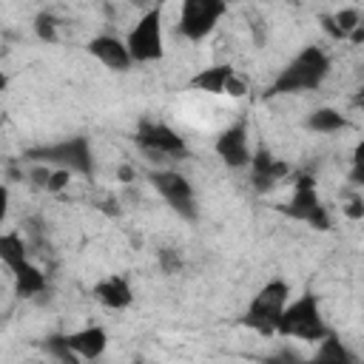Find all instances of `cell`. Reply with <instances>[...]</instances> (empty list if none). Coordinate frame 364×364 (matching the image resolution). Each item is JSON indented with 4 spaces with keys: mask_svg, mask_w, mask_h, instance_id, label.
Listing matches in <instances>:
<instances>
[{
    "mask_svg": "<svg viewBox=\"0 0 364 364\" xmlns=\"http://www.w3.org/2000/svg\"><path fill=\"white\" fill-rule=\"evenodd\" d=\"M333 71V60L327 54V48H321L318 43L304 46L267 85L264 100L270 97H293V94H307L324 85V80Z\"/></svg>",
    "mask_w": 364,
    "mask_h": 364,
    "instance_id": "6da1fadb",
    "label": "cell"
},
{
    "mask_svg": "<svg viewBox=\"0 0 364 364\" xmlns=\"http://www.w3.org/2000/svg\"><path fill=\"white\" fill-rule=\"evenodd\" d=\"M0 264L9 270V276L14 282V293L20 299H34L48 290L46 270L31 259L26 239L17 230L0 233Z\"/></svg>",
    "mask_w": 364,
    "mask_h": 364,
    "instance_id": "7a4b0ae2",
    "label": "cell"
},
{
    "mask_svg": "<svg viewBox=\"0 0 364 364\" xmlns=\"http://www.w3.org/2000/svg\"><path fill=\"white\" fill-rule=\"evenodd\" d=\"M26 159H28V162L48 165V168L68 171L71 176H74V173H80V176H91V173H94V148H91V142H88V136H82V134L65 136V139L51 142V145L28 148V151H26Z\"/></svg>",
    "mask_w": 364,
    "mask_h": 364,
    "instance_id": "3957f363",
    "label": "cell"
},
{
    "mask_svg": "<svg viewBox=\"0 0 364 364\" xmlns=\"http://www.w3.org/2000/svg\"><path fill=\"white\" fill-rule=\"evenodd\" d=\"M327 333H330V324L324 321L318 296H313V293H301L299 299L287 301V307L279 318V327H276V336L313 341V344L321 341Z\"/></svg>",
    "mask_w": 364,
    "mask_h": 364,
    "instance_id": "277c9868",
    "label": "cell"
},
{
    "mask_svg": "<svg viewBox=\"0 0 364 364\" xmlns=\"http://www.w3.org/2000/svg\"><path fill=\"white\" fill-rule=\"evenodd\" d=\"M287 301H290V284L284 279H270L250 299L247 310L242 313V324L259 336H276V327Z\"/></svg>",
    "mask_w": 364,
    "mask_h": 364,
    "instance_id": "5b68a950",
    "label": "cell"
},
{
    "mask_svg": "<svg viewBox=\"0 0 364 364\" xmlns=\"http://www.w3.org/2000/svg\"><path fill=\"white\" fill-rule=\"evenodd\" d=\"M276 210L282 216L293 219V222L310 225L313 230H330L333 228V216H330L327 205L318 196V188H316L313 173H296L290 199L282 202V205H276Z\"/></svg>",
    "mask_w": 364,
    "mask_h": 364,
    "instance_id": "8992f818",
    "label": "cell"
},
{
    "mask_svg": "<svg viewBox=\"0 0 364 364\" xmlns=\"http://www.w3.org/2000/svg\"><path fill=\"white\" fill-rule=\"evenodd\" d=\"M134 142L142 148V154H148L156 162H173V159H185L191 154L188 139L176 128H171L162 119H151V117H142L136 122Z\"/></svg>",
    "mask_w": 364,
    "mask_h": 364,
    "instance_id": "52a82bcc",
    "label": "cell"
},
{
    "mask_svg": "<svg viewBox=\"0 0 364 364\" xmlns=\"http://www.w3.org/2000/svg\"><path fill=\"white\" fill-rule=\"evenodd\" d=\"M125 48L131 63H156L165 57V34H162V9L154 6L136 17V23L125 34Z\"/></svg>",
    "mask_w": 364,
    "mask_h": 364,
    "instance_id": "ba28073f",
    "label": "cell"
},
{
    "mask_svg": "<svg viewBox=\"0 0 364 364\" xmlns=\"http://www.w3.org/2000/svg\"><path fill=\"white\" fill-rule=\"evenodd\" d=\"M151 185L154 191L159 193V199L185 222H196L199 219V202H196V188L193 182L173 171V168H159V171H151Z\"/></svg>",
    "mask_w": 364,
    "mask_h": 364,
    "instance_id": "9c48e42d",
    "label": "cell"
},
{
    "mask_svg": "<svg viewBox=\"0 0 364 364\" xmlns=\"http://www.w3.org/2000/svg\"><path fill=\"white\" fill-rule=\"evenodd\" d=\"M225 14L228 6L222 0H185L176 20V34L188 43H199L216 31Z\"/></svg>",
    "mask_w": 364,
    "mask_h": 364,
    "instance_id": "30bf717a",
    "label": "cell"
},
{
    "mask_svg": "<svg viewBox=\"0 0 364 364\" xmlns=\"http://www.w3.org/2000/svg\"><path fill=\"white\" fill-rule=\"evenodd\" d=\"M188 85L193 91H202V94H228V97H245L247 94V82L236 74V68L230 63H216V65H208V68H199Z\"/></svg>",
    "mask_w": 364,
    "mask_h": 364,
    "instance_id": "8fae6325",
    "label": "cell"
},
{
    "mask_svg": "<svg viewBox=\"0 0 364 364\" xmlns=\"http://www.w3.org/2000/svg\"><path fill=\"white\" fill-rule=\"evenodd\" d=\"M247 171H250V188H253L256 193H270L279 182L287 179L290 165H287L284 159H279L267 145H259V148L250 151Z\"/></svg>",
    "mask_w": 364,
    "mask_h": 364,
    "instance_id": "7c38bea8",
    "label": "cell"
},
{
    "mask_svg": "<svg viewBox=\"0 0 364 364\" xmlns=\"http://www.w3.org/2000/svg\"><path fill=\"white\" fill-rule=\"evenodd\" d=\"M213 151H216V156H219L228 168H233V171L247 168V159H250L247 119H236V122H230L228 128H222L219 136L213 139Z\"/></svg>",
    "mask_w": 364,
    "mask_h": 364,
    "instance_id": "4fadbf2b",
    "label": "cell"
},
{
    "mask_svg": "<svg viewBox=\"0 0 364 364\" xmlns=\"http://www.w3.org/2000/svg\"><path fill=\"white\" fill-rule=\"evenodd\" d=\"M91 296L97 304H102L105 310H125L134 304V287H131V279L122 276V273H108L102 276L94 287H91Z\"/></svg>",
    "mask_w": 364,
    "mask_h": 364,
    "instance_id": "5bb4252c",
    "label": "cell"
},
{
    "mask_svg": "<svg viewBox=\"0 0 364 364\" xmlns=\"http://www.w3.org/2000/svg\"><path fill=\"white\" fill-rule=\"evenodd\" d=\"M85 51L97 63H102L105 68H111V71H128L134 65L131 57H128L125 43H122V37H117V34H97V37H91L88 46H85Z\"/></svg>",
    "mask_w": 364,
    "mask_h": 364,
    "instance_id": "9a60e30c",
    "label": "cell"
},
{
    "mask_svg": "<svg viewBox=\"0 0 364 364\" xmlns=\"http://www.w3.org/2000/svg\"><path fill=\"white\" fill-rule=\"evenodd\" d=\"M65 341L80 361H97L108 350V333L100 324H88L74 333H65Z\"/></svg>",
    "mask_w": 364,
    "mask_h": 364,
    "instance_id": "2e32d148",
    "label": "cell"
},
{
    "mask_svg": "<svg viewBox=\"0 0 364 364\" xmlns=\"http://www.w3.org/2000/svg\"><path fill=\"white\" fill-rule=\"evenodd\" d=\"M307 364H361L355 350L330 327V333L316 341V353L307 358Z\"/></svg>",
    "mask_w": 364,
    "mask_h": 364,
    "instance_id": "e0dca14e",
    "label": "cell"
},
{
    "mask_svg": "<svg viewBox=\"0 0 364 364\" xmlns=\"http://www.w3.org/2000/svg\"><path fill=\"white\" fill-rule=\"evenodd\" d=\"M321 28L333 37V40H350L355 34V28L364 26L361 20V9L358 6H347V9H338L336 14H321Z\"/></svg>",
    "mask_w": 364,
    "mask_h": 364,
    "instance_id": "ac0fdd59",
    "label": "cell"
},
{
    "mask_svg": "<svg viewBox=\"0 0 364 364\" xmlns=\"http://www.w3.org/2000/svg\"><path fill=\"white\" fill-rule=\"evenodd\" d=\"M304 128L313 131V134H341L350 128V119L347 114H341L338 108L333 105H321V108H313L304 119Z\"/></svg>",
    "mask_w": 364,
    "mask_h": 364,
    "instance_id": "d6986e66",
    "label": "cell"
},
{
    "mask_svg": "<svg viewBox=\"0 0 364 364\" xmlns=\"http://www.w3.org/2000/svg\"><path fill=\"white\" fill-rule=\"evenodd\" d=\"M43 350L57 361V364H80V358L71 353L68 341H65V333H51L43 338Z\"/></svg>",
    "mask_w": 364,
    "mask_h": 364,
    "instance_id": "ffe728a7",
    "label": "cell"
},
{
    "mask_svg": "<svg viewBox=\"0 0 364 364\" xmlns=\"http://www.w3.org/2000/svg\"><path fill=\"white\" fill-rule=\"evenodd\" d=\"M34 31H37V37L43 43H57V20H54V14L40 11L34 17Z\"/></svg>",
    "mask_w": 364,
    "mask_h": 364,
    "instance_id": "44dd1931",
    "label": "cell"
},
{
    "mask_svg": "<svg viewBox=\"0 0 364 364\" xmlns=\"http://www.w3.org/2000/svg\"><path fill=\"white\" fill-rule=\"evenodd\" d=\"M156 262H159L162 273H168V276L179 273V270H182V264H185V259H182V253H179L176 247H162V250L156 253Z\"/></svg>",
    "mask_w": 364,
    "mask_h": 364,
    "instance_id": "7402d4cb",
    "label": "cell"
},
{
    "mask_svg": "<svg viewBox=\"0 0 364 364\" xmlns=\"http://www.w3.org/2000/svg\"><path fill=\"white\" fill-rule=\"evenodd\" d=\"M51 171H54V168H48V165L31 162V165H28V171H26V179H28V182H31L34 188H43V191H46V182H48Z\"/></svg>",
    "mask_w": 364,
    "mask_h": 364,
    "instance_id": "603a6c76",
    "label": "cell"
},
{
    "mask_svg": "<svg viewBox=\"0 0 364 364\" xmlns=\"http://www.w3.org/2000/svg\"><path fill=\"white\" fill-rule=\"evenodd\" d=\"M68 182H71V173H68V171L54 168V171H51V176H48V182H46V191H48V193H60V191H65V188H68Z\"/></svg>",
    "mask_w": 364,
    "mask_h": 364,
    "instance_id": "cb8c5ba5",
    "label": "cell"
},
{
    "mask_svg": "<svg viewBox=\"0 0 364 364\" xmlns=\"http://www.w3.org/2000/svg\"><path fill=\"white\" fill-rule=\"evenodd\" d=\"M264 364H307V358H301V355L293 353V350H279V353L267 355Z\"/></svg>",
    "mask_w": 364,
    "mask_h": 364,
    "instance_id": "d4e9b609",
    "label": "cell"
},
{
    "mask_svg": "<svg viewBox=\"0 0 364 364\" xmlns=\"http://www.w3.org/2000/svg\"><path fill=\"white\" fill-rule=\"evenodd\" d=\"M341 210H344V213H347V216H350L353 222H358V219L364 216V199H361V193H353V196L347 199V205H344Z\"/></svg>",
    "mask_w": 364,
    "mask_h": 364,
    "instance_id": "484cf974",
    "label": "cell"
},
{
    "mask_svg": "<svg viewBox=\"0 0 364 364\" xmlns=\"http://www.w3.org/2000/svg\"><path fill=\"white\" fill-rule=\"evenodd\" d=\"M9 219V188L6 182H0V225Z\"/></svg>",
    "mask_w": 364,
    "mask_h": 364,
    "instance_id": "4316f807",
    "label": "cell"
},
{
    "mask_svg": "<svg viewBox=\"0 0 364 364\" xmlns=\"http://www.w3.org/2000/svg\"><path fill=\"white\" fill-rule=\"evenodd\" d=\"M134 176H136V173H134V168H128V165H122V168H119V179H122V182H131Z\"/></svg>",
    "mask_w": 364,
    "mask_h": 364,
    "instance_id": "83f0119b",
    "label": "cell"
},
{
    "mask_svg": "<svg viewBox=\"0 0 364 364\" xmlns=\"http://www.w3.org/2000/svg\"><path fill=\"white\" fill-rule=\"evenodd\" d=\"M9 88V77H6V71H0V94Z\"/></svg>",
    "mask_w": 364,
    "mask_h": 364,
    "instance_id": "f1b7e54d",
    "label": "cell"
},
{
    "mask_svg": "<svg viewBox=\"0 0 364 364\" xmlns=\"http://www.w3.org/2000/svg\"><path fill=\"white\" fill-rule=\"evenodd\" d=\"M131 364H148V361H142V358H134V361H131Z\"/></svg>",
    "mask_w": 364,
    "mask_h": 364,
    "instance_id": "f546056e",
    "label": "cell"
}]
</instances>
